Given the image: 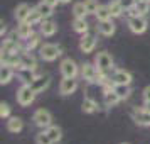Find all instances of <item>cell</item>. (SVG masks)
Masks as SVG:
<instances>
[{
	"instance_id": "cell-1",
	"label": "cell",
	"mask_w": 150,
	"mask_h": 144,
	"mask_svg": "<svg viewBox=\"0 0 150 144\" xmlns=\"http://www.w3.org/2000/svg\"><path fill=\"white\" fill-rule=\"evenodd\" d=\"M39 54H41V58L44 61L51 63V61H54V59H57L62 53H61V48L57 44H54V42H46V44H42L41 48H39Z\"/></svg>"
},
{
	"instance_id": "cell-2",
	"label": "cell",
	"mask_w": 150,
	"mask_h": 144,
	"mask_svg": "<svg viewBox=\"0 0 150 144\" xmlns=\"http://www.w3.org/2000/svg\"><path fill=\"white\" fill-rule=\"evenodd\" d=\"M35 95H37V93L32 90L30 85L22 83V87L19 88V92H17V103L22 105V107H27V105H30V103L35 100Z\"/></svg>"
},
{
	"instance_id": "cell-3",
	"label": "cell",
	"mask_w": 150,
	"mask_h": 144,
	"mask_svg": "<svg viewBox=\"0 0 150 144\" xmlns=\"http://www.w3.org/2000/svg\"><path fill=\"white\" fill-rule=\"evenodd\" d=\"M32 120L37 127H42V129H47L49 125L52 124V115H51V112L46 109H37L34 112V115H32Z\"/></svg>"
},
{
	"instance_id": "cell-4",
	"label": "cell",
	"mask_w": 150,
	"mask_h": 144,
	"mask_svg": "<svg viewBox=\"0 0 150 144\" xmlns=\"http://www.w3.org/2000/svg\"><path fill=\"white\" fill-rule=\"evenodd\" d=\"M149 27V22L145 19V15H137V17H130L128 19V29L133 34H143Z\"/></svg>"
},
{
	"instance_id": "cell-5",
	"label": "cell",
	"mask_w": 150,
	"mask_h": 144,
	"mask_svg": "<svg viewBox=\"0 0 150 144\" xmlns=\"http://www.w3.org/2000/svg\"><path fill=\"white\" fill-rule=\"evenodd\" d=\"M59 69H61V75L62 76H68V78H76V75L79 73V68L71 58H66L62 59L61 64H59Z\"/></svg>"
},
{
	"instance_id": "cell-6",
	"label": "cell",
	"mask_w": 150,
	"mask_h": 144,
	"mask_svg": "<svg viewBox=\"0 0 150 144\" xmlns=\"http://www.w3.org/2000/svg\"><path fill=\"white\" fill-rule=\"evenodd\" d=\"M95 64L98 66L100 71H110V69L113 68V58L111 54H108L106 51H101V53H98L96 54V59H95Z\"/></svg>"
},
{
	"instance_id": "cell-7",
	"label": "cell",
	"mask_w": 150,
	"mask_h": 144,
	"mask_svg": "<svg viewBox=\"0 0 150 144\" xmlns=\"http://www.w3.org/2000/svg\"><path fill=\"white\" fill-rule=\"evenodd\" d=\"M98 73H100V69H98V66L93 64V63H84V64L81 66L83 80H86V82H89V83H96Z\"/></svg>"
},
{
	"instance_id": "cell-8",
	"label": "cell",
	"mask_w": 150,
	"mask_h": 144,
	"mask_svg": "<svg viewBox=\"0 0 150 144\" xmlns=\"http://www.w3.org/2000/svg\"><path fill=\"white\" fill-rule=\"evenodd\" d=\"M78 90V80L76 78H68V76H62V82L59 85V92L61 95H71Z\"/></svg>"
},
{
	"instance_id": "cell-9",
	"label": "cell",
	"mask_w": 150,
	"mask_h": 144,
	"mask_svg": "<svg viewBox=\"0 0 150 144\" xmlns=\"http://www.w3.org/2000/svg\"><path fill=\"white\" fill-rule=\"evenodd\" d=\"M95 46H96V37H95V36L89 34V32L83 34V37L79 39V49H81L84 54L91 53V51L95 49Z\"/></svg>"
},
{
	"instance_id": "cell-10",
	"label": "cell",
	"mask_w": 150,
	"mask_h": 144,
	"mask_svg": "<svg viewBox=\"0 0 150 144\" xmlns=\"http://www.w3.org/2000/svg\"><path fill=\"white\" fill-rule=\"evenodd\" d=\"M132 117H133V120H135L138 125H143V127H149L150 125V112L149 110L142 109H135L132 112Z\"/></svg>"
},
{
	"instance_id": "cell-11",
	"label": "cell",
	"mask_w": 150,
	"mask_h": 144,
	"mask_svg": "<svg viewBox=\"0 0 150 144\" xmlns=\"http://www.w3.org/2000/svg\"><path fill=\"white\" fill-rule=\"evenodd\" d=\"M49 83H51V76L49 75H41V76H35V80L30 83V87L35 93H42L44 90H47Z\"/></svg>"
},
{
	"instance_id": "cell-12",
	"label": "cell",
	"mask_w": 150,
	"mask_h": 144,
	"mask_svg": "<svg viewBox=\"0 0 150 144\" xmlns=\"http://www.w3.org/2000/svg\"><path fill=\"white\" fill-rule=\"evenodd\" d=\"M111 80L115 85H130L132 83V73L125 71V69H116L111 76Z\"/></svg>"
},
{
	"instance_id": "cell-13",
	"label": "cell",
	"mask_w": 150,
	"mask_h": 144,
	"mask_svg": "<svg viewBox=\"0 0 150 144\" xmlns=\"http://www.w3.org/2000/svg\"><path fill=\"white\" fill-rule=\"evenodd\" d=\"M21 68H27V69H34L37 68V61H35V58L32 54H30V51H22L21 53Z\"/></svg>"
},
{
	"instance_id": "cell-14",
	"label": "cell",
	"mask_w": 150,
	"mask_h": 144,
	"mask_svg": "<svg viewBox=\"0 0 150 144\" xmlns=\"http://www.w3.org/2000/svg\"><path fill=\"white\" fill-rule=\"evenodd\" d=\"M32 34H34V31H32V24H29L27 21L25 22H19V26H17V37H19V39L27 41Z\"/></svg>"
},
{
	"instance_id": "cell-15",
	"label": "cell",
	"mask_w": 150,
	"mask_h": 144,
	"mask_svg": "<svg viewBox=\"0 0 150 144\" xmlns=\"http://www.w3.org/2000/svg\"><path fill=\"white\" fill-rule=\"evenodd\" d=\"M56 31H57V24L54 21H51V19H44L41 22V34L46 36V37H51V36L56 34Z\"/></svg>"
},
{
	"instance_id": "cell-16",
	"label": "cell",
	"mask_w": 150,
	"mask_h": 144,
	"mask_svg": "<svg viewBox=\"0 0 150 144\" xmlns=\"http://www.w3.org/2000/svg\"><path fill=\"white\" fill-rule=\"evenodd\" d=\"M22 129H24V120H22L21 117H8V120H7V130L8 132L19 134Z\"/></svg>"
},
{
	"instance_id": "cell-17",
	"label": "cell",
	"mask_w": 150,
	"mask_h": 144,
	"mask_svg": "<svg viewBox=\"0 0 150 144\" xmlns=\"http://www.w3.org/2000/svg\"><path fill=\"white\" fill-rule=\"evenodd\" d=\"M98 31H100V34L106 36V37H110V36L115 34V24L111 22V19H108V21H100V24H98Z\"/></svg>"
},
{
	"instance_id": "cell-18",
	"label": "cell",
	"mask_w": 150,
	"mask_h": 144,
	"mask_svg": "<svg viewBox=\"0 0 150 144\" xmlns=\"http://www.w3.org/2000/svg\"><path fill=\"white\" fill-rule=\"evenodd\" d=\"M2 51H5V53H21L22 46L19 44L17 39L8 37V39H5V41L2 42Z\"/></svg>"
},
{
	"instance_id": "cell-19",
	"label": "cell",
	"mask_w": 150,
	"mask_h": 144,
	"mask_svg": "<svg viewBox=\"0 0 150 144\" xmlns=\"http://www.w3.org/2000/svg\"><path fill=\"white\" fill-rule=\"evenodd\" d=\"M30 10H32V7H30L29 4H21V5H17V9H15V19H17V22L27 21Z\"/></svg>"
},
{
	"instance_id": "cell-20",
	"label": "cell",
	"mask_w": 150,
	"mask_h": 144,
	"mask_svg": "<svg viewBox=\"0 0 150 144\" xmlns=\"http://www.w3.org/2000/svg\"><path fill=\"white\" fill-rule=\"evenodd\" d=\"M12 78H14V68L8 66V64H2V69H0V83L2 85H7V83H10Z\"/></svg>"
},
{
	"instance_id": "cell-21",
	"label": "cell",
	"mask_w": 150,
	"mask_h": 144,
	"mask_svg": "<svg viewBox=\"0 0 150 144\" xmlns=\"http://www.w3.org/2000/svg\"><path fill=\"white\" fill-rule=\"evenodd\" d=\"M73 29H74L76 32H79V34H86L89 29V24L86 22L84 17H74V21H73Z\"/></svg>"
},
{
	"instance_id": "cell-22",
	"label": "cell",
	"mask_w": 150,
	"mask_h": 144,
	"mask_svg": "<svg viewBox=\"0 0 150 144\" xmlns=\"http://www.w3.org/2000/svg\"><path fill=\"white\" fill-rule=\"evenodd\" d=\"M19 78H21V82H22V83H25V85H30V83L35 80L34 69L21 68V69H19Z\"/></svg>"
},
{
	"instance_id": "cell-23",
	"label": "cell",
	"mask_w": 150,
	"mask_h": 144,
	"mask_svg": "<svg viewBox=\"0 0 150 144\" xmlns=\"http://www.w3.org/2000/svg\"><path fill=\"white\" fill-rule=\"evenodd\" d=\"M103 100H105V105H106V107H115V105L120 102L122 98L115 93V90H111V92H105Z\"/></svg>"
},
{
	"instance_id": "cell-24",
	"label": "cell",
	"mask_w": 150,
	"mask_h": 144,
	"mask_svg": "<svg viewBox=\"0 0 150 144\" xmlns=\"http://www.w3.org/2000/svg\"><path fill=\"white\" fill-rule=\"evenodd\" d=\"M108 9H110V12H111V17H120L125 12V9L120 4V0H111L108 4Z\"/></svg>"
},
{
	"instance_id": "cell-25",
	"label": "cell",
	"mask_w": 150,
	"mask_h": 144,
	"mask_svg": "<svg viewBox=\"0 0 150 144\" xmlns=\"http://www.w3.org/2000/svg\"><path fill=\"white\" fill-rule=\"evenodd\" d=\"M98 110V103H96L95 98H89V97H86L84 100H83V112L84 114H93V112H96Z\"/></svg>"
},
{
	"instance_id": "cell-26",
	"label": "cell",
	"mask_w": 150,
	"mask_h": 144,
	"mask_svg": "<svg viewBox=\"0 0 150 144\" xmlns=\"http://www.w3.org/2000/svg\"><path fill=\"white\" fill-rule=\"evenodd\" d=\"M46 132L51 136V139H52L54 143H59L62 139V130H61V127H57V125H52V124H51L47 129H46Z\"/></svg>"
},
{
	"instance_id": "cell-27",
	"label": "cell",
	"mask_w": 150,
	"mask_h": 144,
	"mask_svg": "<svg viewBox=\"0 0 150 144\" xmlns=\"http://www.w3.org/2000/svg\"><path fill=\"white\" fill-rule=\"evenodd\" d=\"M115 93L122 100H125V98H128L130 97V93H132V90H130V85H115Z\"/></svg>"
},
{
	"instance_id": "cell-28",
	"label": "cell",
	"mask_w": 150,
	"mask_h": 144,
	"mask_svg": "<svg viewBox=\"0 0 150 144\" xmlns=\"http://www.w3.org/2000/svg\"><path fill=\"white\" fill-rule=\"evenodd\" d=\"M135 9L138 12V15H147L150 12V2L149 0H137Z\"/></svg>"
},
{
	"instance_id": "cell-29",
	"label": "cell",
	"mask_w": 150,
	"mask_h": 144,
	"mask_svg": "<svg viewBox=\"0 0 150 144\" xmlns=\"http://www.w3.org/2000/svg\"><path fill=\"white\" fill-rule=\"evenodd\" d=\"M37 10L42 14V17H44V19H49V17L52 15V12H54V7H52V5H49V4H46V2L42 0L41 4L37 5Z\"/></svg>"
},
{
	"instance_id": "cell-30",
	"label": "cell",
	"mask_w": 150,
	"mask_h": 144,
	"mask_svg": "<svg viewBox=\"0 0 150 144\" xmlns=\"http://www.w3.org/2000/svg\"><path fill=\"white\" fill-rule=\"evenodd\" d=\"M42 21H44V17H42V14L37 10V7L32 9L30 14H29V17H27V22L29 24H32V26H35V24H41Z\"/></svg>"
},
{
	"instance_id": "cell-31",
	"label": "cell",
	"mask_w": 150,
	"mask_h": 144,
	"mask_svg": "<svg viewBox=\"0 0 150 144\" xmlns=\"http://www.w3.org/2000/svg\"><path fill=\"white\" fill-rule=\"evenodd\" d=\"M96 19H98V22L100 21H108V19H111V12H110L108 5H100V9H98V12H96Z\"/></svg>"
},
{
	"instance_id": "cell-32",
	"label": "cell",
	"mask_w": 150,
	"mask_h": 144,
	"mask_svg": "<svg viewBox=\"0 0 150 144\" xmlns=\"http://www.w3.org/2000/svg\"><path fill=\"white\" fill-rule=\"evenodd\" d=\"M73 14H74V17H86L88 15V10H86L84 2H78V4L73 5Z\"/></svg>"
},
{
	"instance_id": "cell-33",
	"label": "cell",
	"mask_w": 150,
	"mask_h": 144,
	"mask_svg": "<svg viewBox=\"0 0 150 144\" xmlns=\"http://www.w3.org/2000/svg\"><path fill=\"white\" fill-rule=\"evenodd\" d=\"M39 42H41L39 36H37V34H32V36L27 39V41H25V46H24V49H25V51H34V49L39 46Z\"/></svg>"
},
{
	"instance_id": "cell-34",
	"label": "cell",
	"mask_w": 150,
	"mask_h": 144,
	"mask_svg": "<svg viewBox=\"0 0 150 144\" xmlns=\"http://www.w3.org/2000/svg\"><path fill=\"white\" fill-rule=\"evenodd\" d=\"M35 144H54V141L51 139V136L46 130H42L39 134H35Z\"/></svg>"
},
{
	"instance_id": "cell-35",
	"label": "cell",
	"mask_w": 150,
	"mask_h": 144,
	"mask_svg": "<svg viewBox=\"0 0 150 144\" xmlns=\"http://www.w3.org/2000/svg\"><path fill=\"white\" fill-rule=\"evenodd\" d=\"M84 5H86L88 14H96L98 9H100V4H98L96 0H84Z\"/></svg>"
},
{
	"instance_id": "cell-36",
	"label": "cell",
	"mask_w": 150,
	"mask_h": 144,
	"mask_svg": "<svg viewBox=\"0 0 150 144\" xmlns=\"http://www.w3.org/2000/svg\"><path fill=\"white\" fill-rule=\"evenodd\" d=\"M0 117L2 119H8L10 117V107H8V103L0 102Z\"/></svg>"
},
{
	"instance_id": "cell-37",
	"label": "cell",
	"mask_w": 150,
	"mask_h": 144,
	"mask_svg": "<svg viewBox=\"0 0 150 144\" xmlns=\"http://www.w3.org/2000/svg\"><path fill=\"white\" fill-rule=\"evenodd\" d=\"M120 4L123 5V9H125V10H128V9H132L137 4V0H120Z\"/></svg>"
},
{
	"instance_id": "cell-38",
	"label": "cell",
	"mask_w": 150,
	"mask_h": 144,
	"mask_svg": "<svg viewBox=\"0 0 150 144\" xmlns=\"http://www.w3.org/2000/svg\"><path fill=\"white\" fill-rule=\"evenodd\" d=\"M143 102H150V85L143 90Z\"/></svg>"
},
{
	"instance_id": "cell-39",
	"label": "cell",
	"mask_w": 150,
	"mask_h": 144,
	"mask_svg": "<svg viewBox=\"0 0 150 144\" xmlns=\"http://www.w3.org/2000/svg\"><path fill=\"white\" fill-rule=\"evenodd\" d=\"M46 4H49V5H52V7H56L57 4H61V0H44Z\"/></svg>"
},
{
	"instance_id": "cell-40",
	"label": "cell",
	"mask_w": 150,
	"mask_h": 144,
	"mask_svg": "<svg viewBox=\"0 0 150 144\" xmlns=\"http://www.w3.org/2000/svg\"><path fill=\"white\" fill-rule=\"evenodd\" d=\"M143 109L149 110V112H150V102H145V103H143Z\"/></svg>"
},
{
	"instance_id": "cell-41",
	"label": "cell",
	"mask_w": 150,
	"mask_h": 144,
	"mask_svg": "<svg viewBox=\"0 0 150 144\" xmlns=\"http://www.w3.org/2000/svg\"><path fill=\"white\" fill-rule=\"evenodd\" d=\"M71 0H61V4H69Z\"/></svg>"
},
{
	"instance_id": "cell-42",
	"label": "cell",
	"mask_w": 150,
	"mask_h": 144,
	"mask_svg": "<svg viewBox=\"0 0 150 144\" xmlns=\"http://www.w3.org/2000/svg\"><path fill=\"white\" fill-rule=\"evenodd\" d=\"M122 144H128V143H122Z\"/></svg>"
},
{
	"instance_id": "cell-43",
	"label": "cell",
	"mask_w": 150,
	"mask_h": 144,
	"mask_svg": "<svg viewBox=\"0 0 150 144\" xmlns=\"http://www.w3.org/2000/svg\"><path fill=\"white\" fill-rule=\"evenodd\" d=\"M149 2H150V0H149Z\"/></svg>"
}]
</instances>
